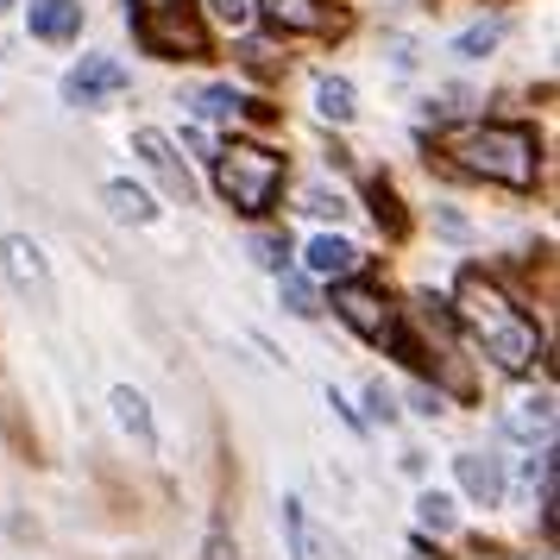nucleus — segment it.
Returning <instances> with one entry per match:
<instances>
[{"mask_svg": "<svg viewBox=\"0 0 560 560\" xmlns=\"http://www.w3.org/2000/svg\"><path fill=\"white\" fill-rule=\"evenodd\" d=\"M278 290H283V308H290V315H303V322H308V315H322V308H315V290H308V283L303 278H290V271H278Z\"/></svg>", "mask_w": 560, "mask_h": 560, "instance_id": "nucleus-23", "label": "nucleus"}, {"mask_svg": "<svg viewBox=\"0 0 560 560\" xmlns=\"http://www.w3.org/2000/svg\"><path fill=\"white\" fill-rule=\"evenodd\" d=\"M365 265L359 258V246H347V240H334V233H322V240H308V271L315 278H334V283H347Z\"/></svg>", "mask_w": 560, "mask_h": 560, "instance_id": "nucleus-13", "label": "nucleus"}, {"mask_svg": "<svg viewBox=\"0 0 560 560\" xmlns=\"http://www.w3.org/2000/svg\"><path fill=\"white\" fill-rule=\"evenodd\" d=\"M441 152L454 158L466 177L504 183V189H529L541 171V145L529 127H504V120H485V127H459L441 139Z\"/></svg>", "mask_w": 560, "mask_h": 560, "instance_id": "nucleus-2", "label": "nucleus"}, {"mask_svg": "<svg viewBox=\"0 0 560 560\" xmlns=\"http://www.w3.org/2000/svg\"><path fill=\"white\" fill-rule=\"evenodd\" d=\"M315 107H322V120H334V127H347L359 107H353V82H340V77H322L315 82Z\"/></svg>", "mask_w": 560, "mask_h": 560, "instance_id": "nucleus-17", "label": "nucleus"}, {"mask_svg": "<svg viewBox=\"0 0 560 560\" xmlns=\"http://www.w3.org/2000/svg\"><path fill=\"white\" fill-rule=\"evenodd\" d=\"M454 472H459V485H466V498H472V504H485V510L504 504V466H498L491 454H459Z\"/></svg>", "mask_w": 560, "mask_h": 560, "instance_id": "nucleus-10", "label": "nucleus"}, {"mask_svg": "<svg viewBox=\"0 0 560 560\" xmlns=\"http://www.w3.org/2000/svg\"><path fill=\"white\" fill-rule=\"evenodd\" d=\"M127 63L120 57H82L77 70L63 77V102L70 107H95V102H107V95H127Z\"/></svg>", "mask_w": 560, "mask_h": 560, "instance_id": "nucleus-5", "label": "nucleus"}, {"mask_svg": "<svg viewBox=\"0 0 560 560\" xmlns=\"http://www.w3.org/2000/svg\"><path fill=\"white\" fill-rule=\"evenodd\" d=\"M0 258H7V278L20 283L32 303H51V271H45V253L32 246L26 233H13V240L0 246Z\"/></svg>", "mask_w": 560, "mask_h": 560, "instance_id": "nucleus-9", "label": "nucleus"}, {"mask_svg": "<svg viewBox=\"0 0 560 560\" xmlns=\"http://www.w3.org/2000/svg\"><path fill=\"white\" fill-rule=\"evenodd\" d=\"M365 409H372L378 422H390V416H397V397H390L384 384H372V390H365Z\"/></svg>", "mask_w": 560, "mask_h": 560, "instance_id": "nucleus-26", "label": "nucleus"}, {"mask_svg": "<svg viewBox=\"0 0 560 560\" xmlns=\"http://www.w3.org/2000/svg\"><path fill=\"white\" fill-rule=\"evenodd\" d=\"M240 95H233L228 82H214V89H202V95H196V114H202V120H233V114H240Z\"/></svg>", "mask_w": 560, "mask_h": 560, "instance_id": "nucleus-19", "label": "nucleus"}, {"mask_svg": "<svg viewBox=\"0 0 560 560\" xmlns=\"http://www.w3.org/2000/svg\"><path fill=\"white\" fill-rule=\"evenodd\" d=\"M132 152L145 158V171H152V177L164 183L171 196H177V202H196V177H189V164H183L177 145H171L158 127H139V132H132Z\"/></svg>", "mask_w": 560, "mask_h": 560, "instance_id": "nucleus-8", "label": "nucleus"}, {"mask_svg": "<svg viewBox=\"0 0 560 560\" xmlns=\"http://www.w3.org/2000/svg\"><path fill=\"white\" fill-rule=\"evenodd\" d=\"M283 535H290V555L296 560H334V548L322 541V529L308 523L303 498H283Z\"/></svg>", "mask_w": 560, "mask_h": 560, "instance_id": "nucleus-14", "label": "nucleus"}, {"mask_svg": "<svg viewBox=\"0 0 560 560\" xmlns=\"http://www.w3.org/2000/svg\"><path fill=\"white\" fill-rule=\"evenodd\" d=\"M127 26L152 57H208V32L189 0H132Z\"/></svg>", "mask_w": 560, "mask_h": 560, "instance_id": "nucleus-4", "label": "nucleus"}, {"mask_svg": "<svg viewBox=\"0 0 560 560\" xmlns=\"http://www.w3.org/2000/svg\"><path fill=\"white\" fill-rule=\"evenodd\" d=\"M102 202L114 208V221H132V228H145V221L158 214L152 196H145L139 183H107V189H102Z\"/></svg>", "mask_w": 560, "mask_h": 560, "instance_id": "nucleus-16", "label": "nucleus"}, {"mask_svg": "<svg viewBox=\"0 0 560 560\" xmlns=\"http://www.w3.org/2000/svg\"><path fill=\"white\" fill-rule=\"evenodd\" d=\"M334 308H340V322L353 334H365V340H390V328H397V315H390V303H384L372 283H340L334 290Z\"/></svg>", "mask_w": 560, "mask_h": 560, "instance_id": "nucleus-6", "label": "nucleus"}, {"mask_svg": "<svg viewBox=\"0 0 560 560\" xmlns=\"http://www.w3.org/2000/svg\"><path fill=\"white\" fill-rule=\"evenodd\" d=\"M214 183L240 214H265L283 189V158L265 145H228V152H214Z\"/></svg>", "mask_w": 560, "mask_h": 560, "instance_id": "nucleus-3", "label": "nucleus"}, {"mask_svg": "<svg viewBox=\"0 0 560 560\" xmlns=\"http://www.w3.org/2000/svg\"><path fill=\"white\" fill-rule=\"evenodd\" d=\"M372 208H378V228L390 233V240H404V208H397V196H390V189H384V183H372Z\"/></svg>", "mask_w": 560, "mask_h": 560, "instance_id": "nucleus-21", "label": "nucleus"}, {"mask_svg": "<svg viewBox=\"0 0 560 560\" xmlns=\"http://www.w3.org/2000/svg\"><path fill=\"white\" fill-rule=\"evenodd\" d=\"M202 560H240V555H233V535H228V529H214V535L202 541Z\"/></svg>", "mask_w": 560, "mask_h": 560, "instance_id": "nucleus-27", "label": "nucleus"}, {"mask_svg": "<svg viewBox=\"0 0 560 560\" xmlns=\"http://www.w3.org/2000/svg\"><path fill=\"white\" fill-rule=\"evenodd\" d=\"M498 38H504V20H485V26H466V32L454 38V57H485L491 45H498Z\"/></svg>", "mask_w": 560, "mask_h": 560, "instance_id": "nucleus-20", "label": "nucleus"}, {"mask_svg": "<svg viewBox=\"0 0 560 560\" xmlns=\"http://www.w3.org/2000/svg\"><path fill=\"white\" fill-rule=\"evenodd\" d=\"M107 404H114V422H120V429H127L139 447H152V441H158V434H152V409H145V397H139L132 384H120Z\"/></svg>", "mask_w": 560, "mask_h": 560, "instance_id": "nucleus-15", "label": "nucleus"}, {"mask_svg": "<svg viewBox=\"0 0 560 560\" xmlns=\"http://www.w3.org/2000/svg\"><path fill=\"white\" fill-rule=\"evenodd\" d=\"M7 7H13V0H0V13H7Z\"/></svg>", "mask_w": 560, "mask_h": 560, "instance_id": "nucleus-28", "label": "nucleus"}, {"mask_svg": "<svg viewBox=\"0 0 560 560\" xmlns=\"http://www.w3.org/2000/svg\"><path fill=\"white\" fill-rule=\"evenodd\" d=\"M26 20H32V38L63 45V38H77V32H82V7H77V0H32Z\"/></svg>", "mask_w": 560, "mask_h": 560, "instance_id": "nucleus-11", "label": "nucleus"}, {"mask_svg": "<svg viewBox=\"0 0 560 560\" xmlns=\"http://www.w3.org/2000/svg\"><path fill=\"white\" fill-rule=\"evenodd\" d=\"M253 7L278 32H308V38H328V32L347 26V13H340L334 0H253Z\"/></svg>", "mask_w": 560, "mask_h": 560, "instance_id": "nucleus-7", "label": "nucleus"}, {"mask_svg": "<svg viewBox=\"0 0 560 560\" xmlns=\"http://www.w3.org/2000/svg\"><path fill=\"white\" fill-rule=\"evenodd\" d=\"M454 315H459V328H466V334L485 347V359H491L498 372H510V378L535 372V365H541V353H548L541 328H535L529 315L510 303V296H504L491 278H485V271H459V283H454Z\"/></svg>", "mask_w": 560, "mask_h": 560, "instance_id": "nucleus-1", "label": "nucleus"}, {"mask_svg": "<svg viewBox=\"0 0 560 560\" xmlns=\"http://www.w3.org/2000/svg\"><path fill=\"white\" fill-rule=\"evenodd\" d=\"M504 434H510V441H548V434H555V390H541V397H523V404H510Z\"/></svg>", "mask_w": 560, "mask_h": 560, "instance_id": "nucleus-12", "label": "nucleus"}, {"mask_svg": "<svg viewBox=\"0 0 560 560\" xmlns=\"http://www.w3.org/2000/svg\"><path fill=\"white\" fill-rule=\"evenodd\" d=\"M253 258L265 271H283V265H290V240H283V233H253Z\"/></svg>", "mask_w": 560, "mask_h": 560, "instance_id": "nucleus-22", "label": "nucleus"}, {"mask_svg": "<svg viewBox=\"0 0 560 560\" xmlns=\"http://www.w3.org/2000/svg\"><path fill=\"white\" fill-rule=\"evenodd\" d=\"M303 214H322V221H340V214H347V202H340V196H328V189H322V183H308L303 189Z\"/></svg>", "mask_w": 560, "mask_h": 560, "instance_id": "nucleus-24", "label": "nucleus"}, {"mask_svg": "<svg viewBox=\"0 0 560 560\" xmlns=\"http://www.w3.org/2000/svg\"><path fill=\"white\" fill-rule=\"evenodd\" d=\"M416 523L422 529H434V535H447L459 523L454 516V498H441V491H422V504H416Z\"/></svg>", "mask_w": 560, "mask_h": 560, "instance_id": "nucleus-18", "label": "nucleus"}, {"mask_svg": "<svg viewBox=\"0 0 560 560\" xmlns=\"http://www.w3.org/2000/svg\"><path fill=\"white\" fill-rule=\"evenodd\" d=\"M208 7H214V20H221L228 32H246V26H253V0H208Z\"/></svg>", "mask_w": 560, "mask_h": 560, "instance_id": "nucleus-25", "label": "nucleus"}]
</instances>
